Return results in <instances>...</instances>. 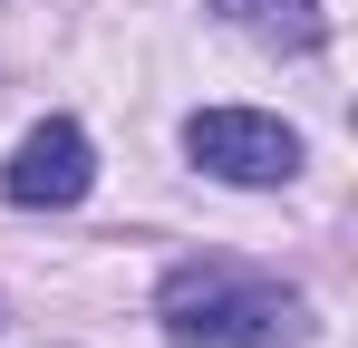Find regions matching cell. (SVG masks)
I'll use <instances>...</instances> for the list:
<instances>
[{
	"label": "cell",
	"mask_w": 358,
	"mask_h": 348,
	"mask_svg": "<svg viewBox=\"0 0 358 348\" xmlns=\"http://www.w3.org/2000/svg\"><path fill=\"white\" fill-rule=\"evenodd\" d=\"M184 155L223 184H291L300 174V136L281 116H252V107H203L184 116Z\"/></svg>",
	"instance_id": "obj_2"
},
{
	"label": "cell",
	"mask_w": 358,
	"mask_h": 348,
	"mask_svg": "<svg viewBox=\"0 0 358 348\" xmlns=\"http://www.w3.org/2000/svg\"><path fill=\"white\" fill-rule=\"evenodd\" d=\"M223 10H242L262 39H281V49H310L320 39V0H223Z\"/></svg>",
	"instance_id": "obj_4"
},
{
	"label": "cell",
	"mask_w": 358,
	"mask_h": 348,
	"mask_svg": "<svg viewBox=\"0 0 358 348\" xmlns=\"http://www.w3.org/2000/svg\"><path fill=\"white\" fill-rule=\"evenodd\" d=\"M165 329L203 339V348H281V339H300V290L233 271V261H184L165 281Z\"/></svg>",
	"instance_id": "obj_1"
},
{
	"label": "cell",
	"mask_w": 358,
	"mask_h": 348,
	"mask_svg": "<svg viewBox=\"0 0 358 348\" xmlns=\"http://www.w3.org/2000/svg\"><path fill=\"white\" fill-rule=\"evenodd\" d=\"M87 184H97V155H87V136H78L68 116L29 126V136H20V155H10V174H0V194H10L20 213H68Z\"/></svg>",
	"instance_id": "obj_3"
}]
</instances>
